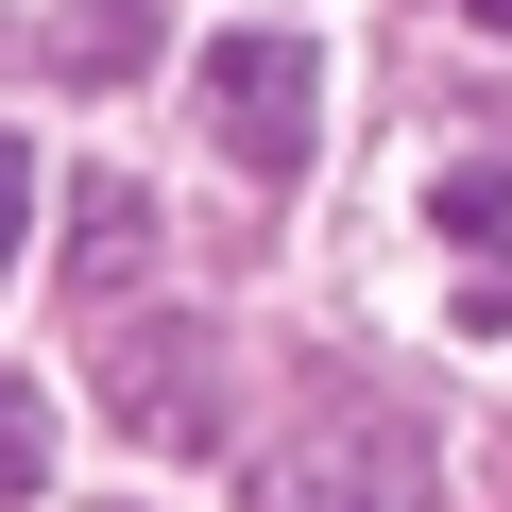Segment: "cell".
I'll return each instance as SVG.
<instances>
[{"label": "cell", "instance_id": "obj_2", "mask_svg": "<svg viewBox=\"0 0 512 512\" xmlns=\"http://www.w3.org/2000/svg\"><path fill=\"white\" fill-rule=\"evenodd\" d=\"M256 512H427V427L410 410H325L308 444L256 461Z\"/></svg>", "mask_w": 512, "mask_h": 512}, {"label": "cell", "instance_id": "obj_8", "mask_svg": "<svg viewBox=\"0 0 512 512\" xmlns=\"http://www.w3.org/2000/svg\"><path fill=\"white\" fill-rule=\"evenodd\" d=\"M18 239H35V154L0 137V274H18Z\"/></svg>", "mask_w": 512, "mask_h": 512}, {"label": "cell", "instance_id": "obj_3", "mask_svg": "<svg viewBox=\"0 0 512 512\" xmlns=\"http://www.w3.org/2000/svg\"><path fill=\"white\" fill-rule=\"evenodd\" d=\"M103 410H120L137 444H205V427H222V342H205V325H137Z\"/></svg>", "mask_w": 512, "mask_h": 512}, {"label": "cell", "instance_id": "obj_7", "mask_svg": "<svg viewBox=\"0 0 512 512\" xmlns=\"http://www.w3.org/2000/svg\"><path fill=\"white\" fill-rule=\"evenodd\" d=\"M495 222H512V154H461L444 171V239H495Z\"/></svg>", "mask_w": 512, "mask_h": 512}, {"label": "cell", "instance_id": "obj_9", "mask_svg": "<svg viewBox=\"0 0 512 512\" xmlns=\"http://www.w3.org/2000/svg\"><path fill=\"white\" fill-rule=\"evenodd\" d=\"M461 18H478V35H512V0H461Z\"/></svg>", "mask_w": 512, "mask_h": 512}, {"label": "cell", "instance_id": "obj_1", "mask_svg": "<svg viewBox=\"0 0 512 512\" xmlns=\"http://www.w3.org/2000/svg\"><path fill=\"white\" fill-rule=\"evenodd\" d=\"M188 103H205V137H222L256 188H291V171L325 154V52H308V35H222V52L188 69Z\"/></svg>", "mask_w": 512, "mask_h": 512}, {"label": "cell", "instance_id": "obj_6", "mask_svg": "<svg viewBox=\"0 0 512 512\" xmlns=\"http://www.w3.org/2000/svg\"><path fill=\"white\" fill-rule=\"evenodd\" d=\"M35 478H52V393L0 359V495H35Z\"/></svg>", "mask_w": 512, "mask_h": 512}, {"label": "cell", "instance_id": "obj_4", "mask_svg": "<svg viewBox=\"0 0 512 512\" xmlns=\"http://www.w3.org/2000/svg\"><path fill=\"white\" fill-rule=\"evenodd\" d=\"M137 274H154V188L86 171V188H69V291H103V308H120Z\"/></svg>", "mask_w": 512, "mask_h": 512}, {"label": "cell", "instance_id": "obj_5", "mask_svg": "<svg viewBox=\"0 0 512 512\" xmlns=\"http://www.w3.org/2000/svg\"><path fill=\"white\" fill-rule=\"evenodd\" d=\"M137 52H154V0H86V18L52 35V69H69V86H120Z\"/></svg>", "mask_w": 512, "mask_h": 512}]
</instances>
